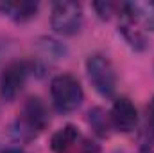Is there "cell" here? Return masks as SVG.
Segmentation results:
<instances>
[{
	"instance_id": "1",
	"label": "cell",
	"mask_w": 154,
	"mask_h": 153,
	"mask_svg": "<svg viewBox=\"0 0 154 153\" xmlns=\"http://www.w3.org/2000/svg\"><path fill=\"white\" fill-rule=\"evenodd\" d=\"M48 122L50 117H48L47 105L39 97L31 96L25 99L18 117L11 124V135L20 142H29L38 137L48 126Z\"/></svg>"
},
{
	"instance_id": "2",
	"label": "cell",
	"mask_w": 154,
	"mask_h": 153,
	"mask_svg": "<svg viewBox=\"0 0 154 153\" xmlns=\"http://www.w3.org/2000/svg\"><path fill=\"white\" fill-rule=\"evenodd\" d=\"M52 105L59 114L75 112L84 101V90L79 79L72 74H57L50 81Z\"/></svg>"
},
{
	"instance_id": "3",
	"label": "cell",
	"mask_w": 154,
	"mask_h": 153,
	"mask_svg": "<svg viewBox=\"0 0 154 153\" xmlns=\"http://www.w3.org/2000/svg\"><path fill=\"white\" fill-rule=\"evenodd\" d=\"M38 63L34 60H14L5 65L0 74V99L11 103L25 86V81L31 74L39 70Z\"/></svg>"
},
{
	"instance_id": "4",
	"label": "cell",
	"mask_w": 154,
	"mask_h": 153,
	"mask_svg": "<svg viewBox=\"0 0 154 153\" xmlns=\"http://www.w3.org/2000/svg\"><path fill=\"white\" fill-rule=\"evenodd\" d=\"M86 74L91 86L102 97H113L116 92V70L106 54L95 52L86 60Z\"/></svg>"
},
{
	"instance_id": "5",
	"label": "cell",
	"mask_w": 154,
	"mask_h": 153,
	"mask_svg": "<svg viewBox=\"0 0 154 153\" xmlns=\"http://www.w3.org/2000/svg\"><path fill=\"white\" fill-rule=\"evenodd\" d=\"M84 22L82 4L74 0L54 2L50 11V25L61 36H74L81 31Z\"/></svg>"
},
{
	"instance_id": "6",
	"label": "cell",
	"mask_w": 154,
	"mask_h": 153,
	"mask_svg": "<svg viewBox=\"0 0 154 153\" xmlns=\"http://www.w3.org/2000/svg\"><path fill=\"white\" fill-rule=\"evenodd\" d=\"M111 124L116 132L131 133L138 126V110L129 97H116L109 110Z\"/></svg>"
},
{
	"instance_id": "7",
	"label": "cell",
	"mask_w": 154,
	"mask_h": 153,
	"mask_svg": "<svg viewBox=\"0 0 154 153\" xmlns=\"http://www.w3.org/2000/svg\"><path fill=\"white\" fill-rule=\"evenodd\" d=\"M82 135L75 124H65L50 137L52 153H75Z\"/></svg>"
},
{
	"instance_id": "8",
	"label": "cell",
	"mask_w": 154,
	"mask_h": 153,
	"mask_svg": "<svg viewBox=\"0 0 154 153\" xmlns=\"http://www.w3.org/2000/svg\"><path fill=\"white\" fill-rule=\"evenodd\" d=\"M118 18H120V22H118V33L122 34V38L125 40V43H127L131 49L138 50V52L145 50V49L149 47V40L145 36V33H143L131 18L125 16V13H124V4H122V13H120Z\"/></svg>"
},
{
	"instance_id": "9",
	"label": "cell",
	"mask_w": 154,
	"mask_h": 153,
	"mask_svg": "<svg viewBox=\"0 0 154 153\" xmlns=\"http://www.w3.org/2000/svg\"><path fill=\"white\" fill-rule=\"evenodd\" d=\"M124 13L142 31H154V2H124Z\"/></svg>"
},
{
	"instance_id": "10",
	"label": "cell",
	"mask_w": 154,
	"mask_h": 153,
	"mask_svg": "<svg viewBox=\"0 0 154 153\" xmlns=\"http://www.w3.org/2000/svg\"><path fill=\"white\" fill-rule=\"evenodd\" d=\"M39 4L31 0H18V2H0V13L13 22L23 24L38 15Z\"/></svg>"
},
{
	"instance_id": "11",
	"label": "cell",
	"mask_w": 154,
	"mask_h": 153,
	"mask_svg": "<svg viewBox=\"0 0 154 153\" xmlns=\"http://www.w3.org/2000/svg\"><path fill=\"white\" fill-rule=\"evenodd\" d=\"M86 121H88V124H90V128L93 130L95 135H99V137H102V139L109 137V133H111V130H113L109 112H106V110L100 108V106H93V108L88 110Z\"/></svg>"
},
{
	"instance_id": "12",
	"label": "cell",
	"mask_w": 154,
	"mask_h": 153,
	"mask_svg": "<svg viewBox=\"0 0 154 153\" xmlns=\"http://www.w3.org/2000/svg\"><path fill=\"white\" fill-rule=\"evenodd\" d=\"M39 49H41V52L45 56H50L52 60H61L68 52L65 43H61L59 40H56V38H48V36L39 40Z\"/></svg>"
},
{
	"instance_id": "13",
	"label": "cell",
	"mask_w": 154,
	"mask_h": 153,
	"mask_svg": "<svg viewBox=\"0 0 154 153\" xmlns=\"http://www.w3.org/2000/svg\"><path fill=\"white\" fill-rule=\"evenodd\" d=\"M122 4H124V2H108V0H104V2H95V4H91V7L97 11V15H99L102 20H109L111 16H120V13H122Z\"/></svg>"
},
{
	"instance_id": "14",
	"label": "cell",
	"mask_w": 154,
	"mask_h": 153,
	"mask_svg": "<svg viewBox=\"0 0 154 153\" xmlns=\"http://www.w3.org/2000/svg\"><path fill=\"white\" fill-rule=\"evenodd\" d=\"M75 153H100V146H99L95 141L82 137L81 142H79V146H77Z\"/></svg>"
},
{
	"instance_id": "15",
	"label": "cell",
	"mask_w": 154,
	"mask_h": 153,
	"mask_svg": "<svg viewBox=\"0 0 154 153\" xmlns=\"http://www.w3.org/2000/svg\"><path fill=\"white\" fill-rule=\"evenodd\" d=\"M147 117H149L151 124L154 126V97L149 101V105H147Z\"/></svg>"
},
{
	"instance_id": "16",
	"label": "cell",
	"mask_w": 154,
	"mask_h": 153,
	"mask_svg": "<svg viewBox=\"0 0 154 153\" xmlns=\"http://www.w3.org/2000/svg\"><path fill=\"white\" fill-rule=\"evenodd\" d=\"M2 153H25V151H23L20 146H9V148H5Z\"/></svg>"
},
{
	"instance_id": "17",
	"label": "cell",
	"mask_w": 154,
	"mask_h": 153,
	"mask_svg": "<svg viewBox=\"0 0 154 153\" xmlns=\"http://www.w3.org/2000/svg\"><path fill=\"white\" fill-rule=\"evenodd\" d=\"M138 153H154V150H152L151 144H142L140 150H138Z\"/></svg>"
},
{
	"instance_id": "18",
	"label": "cell",
	"mask_w": 154,
	"mask_h": 153,
	"mask_svg": "<svg viewBox=\"0 0 154 153\" xmlns=\"http://www.w3.org/2000/svg\"><path fill=\"white\" fill-rule=\"evenodd\" d=\"M0 54H2V45H0Z\"/></svg>"
}]
</instances>
